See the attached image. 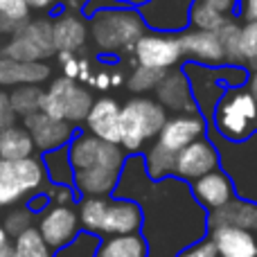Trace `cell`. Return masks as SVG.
Returning <instances> with one entry per match:
<instances>
[{
	"label": "cell",
	"instance_id": "obj_20",
	"mask_svg": "<svg viewBox=\"0 0 257 257\" xmlns=\"http://www.w3.org/2000/svg\"><path fill=\"white\" fill-rule=\"evenodd\" d=\"M88 39V25L84 16L75 12H61L57 18H52V41L57 52H72L84 48Z\"/></svg>",
	"mask_w": 257,
	"mask_h": 257
},
{
	"label": "cell",
	"instance_id": "obj_48",
	"mask_svg": "<svg viewBox=\"0 0 257 257\" xmlns=\"http://www.w3.org/2000/svg\"><path fill=\"white\" fill-rule=\"evenodd\" d=\"M122 81H124V77H122L120 70H117V72H111V88H113V86H120Z\"/></svg>",
	"mask_w": 257,
	"mask_h": 257
},
{
	"label": "cell",
	"instance_id": "obj_40",
	"mask_svg": "<svg viewBox=\"0 0 257 257\" xmlns=\"http://www.w3.org/2000/svg\"><path fill=\"white\" fill-rule=\"evenodd\" d=\"M237 14L244 18V23H257V0H239Z\"/></svg>",
	"mask_w": 257,
	"mask_h": 257
},
{
	"label": "cell",
	"instance_id": "obj_16",
	"mask_svg": "<svg viewBox=\"0 0 257 257\" xmlns=\"http://www.w3.org/2000/svg\"><path fill=\"white\" fill-rule=\"evenodd\" d=\"M190 190L194 201L205 212H212V210L221 208V205H226L228 201H232L237 196L232 178L226 172H221V169H214V172L192 181Z\"/></svg>",
	"mask_w": 257,
	"mask_h": 257
},
{
	"label": "cell",
	"instance_id": "obj_22",
	"mask_svg": "<svg viewBox=\"0 0 257 257\" xmlns=\"http://www.w3.org/2000/svg\"><path fill=\"white\" fill-rule=\"evenodd\" d=\"M52 68L45 61H36V63H23V61H14V59L0 57V88H9V86H25V84H34L41 86L43 81L50 79Z\"/></svg>",
	"mask_w": 257,
	"mask_h": 257
},
{
	"label": "cell",
	"instance_id": "obj_8",
	"mask_svg": "<svg viewBox=\"0 0 257 257\" xmlns=\"http://www.w3.org/2000/svg\"><path fill=\"white\" fill-rule=\"evenodd\" d=\"M45 181L43 163L36 156L25 160H0V208L41 192Z\"/></svg>",
	"mask_w": 257,
	"mask_h": 257
},
{
	"label": "cell",
	"instance_id": "obj_12",
	"mask_svg": "<svg viewBox=\"0 0 257 257\" xmlns=\"http://www.w3.org/2000/svg\"><path fill=\"white\" fill-rule=\"evenodd\" d=\"M219 165H221V160H219L217 147L208 140V136H203L199 140L190 142L187 147H183L176 154L172 176H176L178 181L192 183L196 178L219 169Z\"/></svg>",
	"mask_w": 257,
	"mask_h": 257
},
{
	"label": "cell",
	"instance_id": "obj_41",
	"mask_svg": "<svg viewBox=\"0 0 257 257\" xmlns=\"http://www.w3.org/2000/svg\"><path fill=\"white\" fill-rule=\"evenodd\" d=\"M86 84L93 86V88H99V90H108L111 88V72L108 70H95Z\"/></svg>",
	"mask_w": 257,
	"mask_h": 257
},
{
	"label": "cell",
	"instance_id": "obj_33",
	"mask_svg": "<svg viewBox=\"0 0 257 257\" xmlns=\"http://www.w3.org/2000/svg\"><path fill=\"white\" fill-rule=\"evenodd\" d=\"M30 226H32V212L27 208H18V210H14V212H9V217L5 219L3 228H5V232L14 239L18 232L27 230Z\"/></svg>",
	"mask_w": 257,
	"mask_h": 257
},
{
	"label": "cell",
	"instance_id": "obj_17",
	"mask_svg": "<svg viewBox=\"0 0 257 257\" xmlns=\"http://www.w3.org/2000/svg\"><path fill=\"white\" fill-rule=\"evenodd\" d=\"M156 102L165 108V111L174 113H199V106L192 95L190 79L185 77L183 70L165 72L160 84L156 86Z\"/></svg>",
	"mask_w": 257,
	"mask_h": 257
},
{
	"label": "cell",
	"instance_id": "obj_46",
	"mask_svg": "<svg viewBox=\"0 0 257 257\" xmlns=\"http://www.w3.org/2000/svg\"><path fill=\"white\" fill-rule=\"evenodd\" d=\"M244 86H246V90L253 95L255 102H257V68H255V70H248V77H246Z\"/></svg>",
	"mask_w": 257,
	"mask_h": 257
},
{
	"label": "cell",
	"instance_id": "obj_9",
	"mask_svg": "<svg viewBox=\"0 0 257 257\" xmlns=\"http://www.w3.org/2000/svg\"><path fill=\"white\" fill-rule=\"evenodd\" d=\"M181 59L183 52L178 34H163V32L147 30L133 45L131 66H145L169 72L174 66L181 63Z\"/></svg>",
	"mask_w": 257,
	"mask_h": 257
},
{
	"label": "cell",
	"instance_id": "obj_47",
	"mask_svg": "<svg viewBox=\"0 0 257 257\" xmlns=\"http://www.w3.org/2000/svg\"><path fill=\"white\" fill-rule=\"evenodd\" d=\"M59 3H63L68 9H81V5H84L86 0H59Z\"/></svg>",
	"mask_w": 257,
	"mask_h": 257
},
{
	"label": "cell",
	"instance_id": "obj_35",
	"mask_svg": "<svg viewBox=\"0 0 257 257\" xmlns=\"http://www.w3.org/2000/svg\"><path fill=\"white\" fill-rule=\"evenodd\" d=\"M50 199V205H75L79 201L77 192L70 185H52L50 190H45Z\"/></svg>",
	"mask_w": 257,
	"mask_h": 257
},
{
	"label": "cell",
	"instance_id": "obj_4",
	"mask_svg": "<svg viewBox=\"0 0 257 257\" xmlns=\"http://www.w3.org/2000/svg\"><path fill=\"white\" fill-rule=\"evenodd\" d=\"M212 124L230 142H244L257 131V102L246 86H228L212 108Z\"/></svg>",
	"mask_w": 257,
	"mask_h": 257
},
{
	"label": "cell",
	"instance_id": "obj_21",
	"mask_svg": "<svg viewBox=\"0 0 257 257\" xmlns=\"http://www.w3.org/2000/svg\"><path fill=\"white\" fill-rule=\"evenodd\" d=\"M217 257H257V232L241 228H212L208 230Z\"/></svg>",
	"mask_w": 257,
	"mask_h": 257
},
{
	"label": "cell",
	"instance_id": "obj_24",
	"mask_svg": "<svg viewBox=\"0 0 257 257\" xmlns=\"http://www.w3.org/2000/svg\"><path fill=\"white\" fill-rule=\"evenodd\" d=\"M34 142L25 126H9L0 131V160H25L34 156Z\"/></svg>",
	"mask_w": 257,
	"mask_h": 257
},
{
	"label": "cell",
	"instance_id": "obj_5",
	"mask_svg": "<svg viewBox=\"0 0 257 257\" xmlns=\"http://www.w3.org/2000/svg\"><path fill=\"white\" fill-rule=\"evenodd\" d=\"M167 111L156 99L133 97L120 106V147L126 154H138L147 142L156 140L160 133Z\"/></svg>",
	"mask_w": 257,
	"mask_h": 257
},
{
	"label": "cell",
	"instance_id": "obj_13",
	"mask_svg": "<svg viewBox=\"0 0 257 257\" xmlns=\"http://www.w3.org/2000/svg\"><path fill=\"white\" fill-rule=\"evenodd\" d=\"M23 126L30 133L32 142H34V149L41 151V154H48V151L68 147V142H70L72 136L77 133V126L68 124V122H63V120H54V117L45 115V113H41V111L23 117Z\"/></svg>",
	"mask_w": 257,
	"mask_h": 257
},
{
	"label": "cell",
	"instance_id": "obj_50",
	"mask_svg": "<svg viewBox=\"0 0 257 257\" xmlns=\"http://www.w3.org/2000/svg\"><path fill=\"white\" fill-rule=\"evenodd\" d=\"M0 50H3V43H0Z\"/></svg>",
	"mask_w": 257,
	"mask_h": 257
},
{
	"label": "cell",
	"instance_id": "obj_26",
	"mask_svg": "<svg viewBox=\"0 0 257 257\" xmlns=\"http://www.w3.org/2000/svg\"><path fill=\"white\" fill-rule=\"evenodd\" d=\"M41 163L45 169V178H48L52 185H70L72 187V167L70 160H68V149L48 151V154L41 156Z\"/></svg>",
	"mask_w": 257,
	"mask_h": 257
},
{
	"label": "cell",
	"instance_id": "obj_11",
	"mask_svg": "<svg viewBox=\"0 0 257 257\" xmlns=\"http://www.w3.org/2000/svg\"><path fill=\"white\" fill-rule=\"evenodd\" d=\"M36 230H39V235L43 237V241L52 250L66 248L81 232L77 208L75 205H48L41 212Z\"/></svg>",
	"mask_w": 257,
	"mask_h": 257
},
{
	"label": "cell",
	"instance_id": "obj_45",
	"mask_svg": "<svg viewBox=\"0 0 257 257\" xmlns=\"http://www.w3.org/2000/svg\"><path fill=\"white\" fill-rule=\"evenodd\" d=\"M25 3H27V7H30V12L32 9H34V12H52L59 0H25Z\"/></svg>",
	"mask_w": 257,
	"mask_h": 257
},
{
	"label": "cell",
	"instance_id": "obj_23",
	"mask_svg": "<svg viewBox=\"0 0 257 257\" xmlns=\"http://www.w3.org/2000/svg\"><path fill=\"white\" fill-rule=\"evenodd\" d=\"M149 255V244L140 232L131 235H115L104 237L99 246L95 248L93 257H147Z\"/></svg>",
	"mask_w": 257,
	"mask_h": 257
},
{
	"label": "cell",
	"instance_id": "obj_2",
	"mask_svg": "<svg viewBox=\"0 0 257 257\" xmlns=\"http://www.w3.org/2000/svg\"><path fill=\"white\" fill-rule=\"evenodd\" d=\"M79 228L97 237H115L140 232L145 212L138 201L111 196H81L77 201Z\"/></svg>",
	"mask_w": 257,
	"mask_h": 257
},
{
	"label": "cell",
	"instance_id": "obj_44",
	"mask_svg": "<svg viewBox=\"0 0 257 257\" xmlns=\"http://www.w3.org/2000/svg\"><path fill=\"white\" fill-rule=\"evenodd\" d=\"M0 257H14V239L0 226Z\"/></svg>",
	"mask_w": 257,
	"mask_h": 257
},
{
	"label": "cell",
	"instance_id": "obj_49",
	"mask_svg": "<svg viewBox=\"0 0 257 257\" xmlns=\"http://www.w3.org/2000/svg\"><path fill=\"white\" fill-rule=\"evenodd\" d=\"M115 3L124 5V7H140V5L147 3V0H115Z\"/></svg>",
	"mask_w": 257,
	"mask_h": 257
},
{
	"label": "cell",
	"instance_id": "obj_25",
	"mask_svg": "<svg viewBox=\"0 0 257 257\" xmlns=\"http://www.w3.org/2000/svg\"><path fill=\"white\" fill-rule=\"evenodd\" d=\"M174 158H176V154L163 149V147L154 140L145 149V156H142L147 176H149L151 181H165V178H169L174 172Z\"/></svg>",
	"mask_w": 257,
	"mask_h": 257
},
{
	"label": "cell",
	"instance_id": "obj_27",
	"mask_svg": "<svg viewBox=\"0 0 257 257\" xmlns=\"http://www.w3.org/2000/svg\"><path fill=\"white\" fill-rule=\"evenodd\" d=\"M7 95L16 117H27L32 113L41 111V97H43V88L41 86H34V84L14 86Z\"/></svg>",
	"mask_w": 257,
	"mask_h": 257
},
{
	"label": "cell",
	"instance_id": "obj_19",
	"mask_svg": "<svg viewBox=\"0 0 257 257\" xmlns=\"http://www.w3.org/2000/svg\"><path fill=\"white\" fill-rule=\"evenodd\" d=\"M212 228H241L257 232V203L235 196L226 205L208 212V230Z\"/></svg>",
	"mask_w": 257,
	"mask_h": 257
},
{
	"label": "cell",
	"instance_id": "obj_43",
	"mask_svg": "<svg viewBox=\"0 0 257 257\" xmlns=\"http://www.w3.org/2000/svg\"><path fill=\"white\" fill-rule=\"evenodd\" d=\"M21 25L23 23L12 21V18H7V16L0 14V39H3V36H14L18 30H21Z\"/></svg>",
	"mask_w": 257,
	"mask_h": 257
},
{
	"label": "cell",
	"instance_id": "obj_31",
	"mask_svg": "<svg viewBox=\"0 0 257 257\" xmlns=\"http://www.w3.org/2000/svg\"><path fill=\"white\" fill-rule=\"evenodd\" d=\"M165 77V70H156V68H145V66H133L131 75L126 77V88L136 95H145L156 90L160 79Z\"/></svg>",
	"mask_w": 257,
	"mask_h": 257
},
{
	"label": "cell",
	"instance_id": "obj_6",
	"mask_svg": "<svg viewBox=\"0 0 257 257\" xmlns=\"http://www.w3.org/2000/svg\"><path fill=\"white\" fill-rule=\"evenodd\" d=\"M93 102H95L93 95H90V90L84 84L61 75L50 81L48 88H43L41 113L77 126L86 120Z\"/></svg>",
	"mask_w": 257,
	"mask_h": 257
},
{
	"label": "cell",
	"instance_id": "obj_29",
	"mask_svg": "<svg viewBox=\"0 0 257 257\" xmlns=\"http://www.w3.org/2000/svg\"><path fill=\"white\" fill-rule=\"evenodd\" d=\"M14 257H54V250L43 241L36 226H30L14 237Z\"/></svg>",
	"mask_w": 257,
	"mask_h": 257
},
{
	"label": "cell",
	"instance_id": "obj_14",
	"mask_svg": "<svg viewBox=\"0 0 257 257\" xmlns=\"http://www.w3.org/2000/svg\"><path fill=\"white\" fill-rule=\"evenodd\" d=\"M205 133H208V124H205V117L201 113H176V115L165 120L160 133L156 136V142L163 149L178 154L183 147L203 138Z\"/></svg>",
	"mask_w": 257,
	"mask_h": 257
},
{
	"label": "cell",
	"instance_id": "obj_32",
	"mask_svg": "<svg viewBox=\"0 0 257 257\" xmlns=\"http://www.w3.org/2000/svg\"><path fill=\"white\" fill-rule=\"evenodd\" d=\"M239 50L241 61L248 70L257 68V23H244L239 32Z\"/></svg>",
	"mask_w": 257,
	"mask_h": 257
},
{
	"label": "cell",
	"instance_id": "obj_39",
	"mask_svg": "<svg viewBox=\"0 0 257 257\" xmlns=\"http://www.w3.org/2000/svg\"><path fill=\"white\" fill-rule=\"evenodd\" d=\"M120 3H115V0H86L84 5H81V16L90 18L93 14L97 12H104V9H111V7H117Z\"/></svg>",
	"mask_w": 257,
	"mask_h": 257
},
{
	"label": "cell",
	"instance_id": "obj_10",
	"mask_svg": "<svg viewBox=\"0 0 257 257\" xmlns=\"http://www.w3.org/2000/svg\"><path fill=\"white\" fill-rule=\"evenodd\" d=\"M194 0H147L138 9L142 23L151 32L181 34L190 27V7Z\"/></svg>",
	"mask_w": 257,
	"mask_h": 257
},
{
	"label": "cell",
	"instance_id": "obj_34",
	"mask_svg": "<svg viewBox=\"0 0 257 257\" xmlns=\"http://www.w3.org/2000/svg\"><path fill=\"white\" fill-rule=\"evenodd\" d=\"M0 14L18 23L30 21V7L25 0H0Z\"/></svg>",
	"mask_w": 257,
	"mask_h": 257
},
{
	"label": "cell",
	"instance_id": "obj_38",
	"mask_svg": "<svg viewBox=\"0 0 257 257\" xmlns=\"http://www.w3.org/2000/svg\"><path fill=\"white\" fill-rule=\"evenodd\" d=\"M203 3L226 18L237 16V7H239V0H203Z\"/></svg>",
	"mask_w": 257,
	"mask_h": 257
},
{
	"label": "cell",
	"instance_id": "obj_30",
	"mask_svg": "<svg viewBox=\"0 0 257 257\" xmlns=\"http://www.w3.org/2000/svg\"><path fill=\"white\" fill-rule=\"evenodd\" d=\"M228 18L214 12L212 7L203 3V0H194L190 7V27L192 30H203V32H217L219 27L226 23Z\"/></svg>",
	"mask_w": 257,
	"mask_h": 257
},
{
	"label": "cell",
	"instance_id": "obj_28",
	"mask_svg": "<svg viewBox=\"0 0 257 257\" xmlns=\"http://www.w3.org/2000/svg\"><path fill=\"white\" fill-rule=\"evenodd\" d=\"M239 32H241V25L235 18H228L217 30L219 43H221V50H223V63H226V66H244V61H241V50H239Z\"/></svg>",
	"mask_w": 257,
	"mask_h": 257
},
{
	"label": "cell",
	"instance_id": "obj_3",
	"mask_svg": "<svg viewBox=\"0 0 257 257\" xmlns=\"http://www.w3.org/2000/svg\"><path fill=\"white\" fill-rule=\"evenodd\" d=\"M88 21V34L93 36L95 45L108 54H131L136 41L147 32L138 9L124 7V5L97 12Z\"/></svg>",
	"mask_w": 257,
	"mask_h": 257
},
{
	"label": "cell",
	"instance_id": "obj_42",
	"mask_svg": "<svg viewBox=\"0 0 257 257\" xmlns=\"http://www.w3.org/2000/svg\"><path fill=\"white\" fill-rule=\"evenodd\" d=\"M48 205H50V199H48V194H45L43 190L36 192V194H32L30 201H27V210H30L32 214H34V212H43Z\"/></svg>",
	"mask_w": 257,
	"mask_h": 257
},
{
	"label": "cell",
	"instance_id": "obj_7",
	"mask_svg": "<svg viewBox=\"0 0 257 257\" xmlns=\"http://www.w3.org/2000/svg\"><path fill=\"white\" fill-rule=\"evenodd\" d=\"M54 41H52V18H30L21 25V30L9 36L7 43H3L0 57L14 59L23 63H36L54 57Z\"/></svg>",
	"mask_w": 257,
	"mask_h": 257
},
{
	"label": "cell",
	"instance_id": "obj_15",
	"mask_svg": "<svg viewBox=\"0 0 257 257\" xmlns=\"http://www.w3.org/2000/svg\"><path fill=\"white\" fill-rule=\"evenodd\" d=\"M178 43H181L183 59H187L190 63H199V66L205 68L223 66V50L221 43H219L217 32H203L187 27L185 32L178 34Z\"/></svg>",
	"mask_w": 257,
	"mask_h": 257
},
{
	"label": "cell",
	"instance_id": "obj_36",
	"mask_svg": "<svg viewBox=\"0 0 257 257\" xmlns=\"http://www.w3.org/2000/svg\"><path fill=\"white\" fill-rule=\"evenodd\" d=\"M176 257H217V248H214L212 239L205 235L194 244L185 246L181 253H176Z\"/></svg>",
	"mask_w": 257,
	"mask_h": 257
},
{
	"label": "cell",
	"instance_id": "obj_1",
	"mask_svg": "<svg viewBox=\"0 0 257 257\" xmlns=\"http://www.w3.org/2000/svg\"><path fill=\"white\" fill-rule=\"evenodd\" d=\"M66 149L72 167V190L79 199L111 196L115 192L126 165V151L120 145L77 131Z\"/></svg>",
	"mask_w": 257,
	"mask_h": 257
},
{
	"label": "cell",
	"instance_id": "obj_18",
	"mask_svg": "<svg viewBox=\"0 0 257 257\" xmlns=\"http://www.w3.org/2000/svg\"><path fill=\"white\" fill-rule=\"evenodd\" d=\"M90 136L120 145V104L113 97H99L93 102L84 120Z\"/></svg>",
	"mask_w": 257,
	"mask_h": 257
},
{
	"label": "cell",
	"instance_id": "obj_37",
	"mask_svg": "<svg viewBox=\"0 0 257 257\" xmlns=\"http://www.w3.org/2000/svg\"><path fill=\"white\" fill-rule=\"evenodd\" d=\"M16 120H18V117H16V113H14L12 104H9L7 90L0 88V131L14 126V124H16Z\"/></svg>",
	"mask_w": 257,
	"mask_h": 257
}]
</instances>
